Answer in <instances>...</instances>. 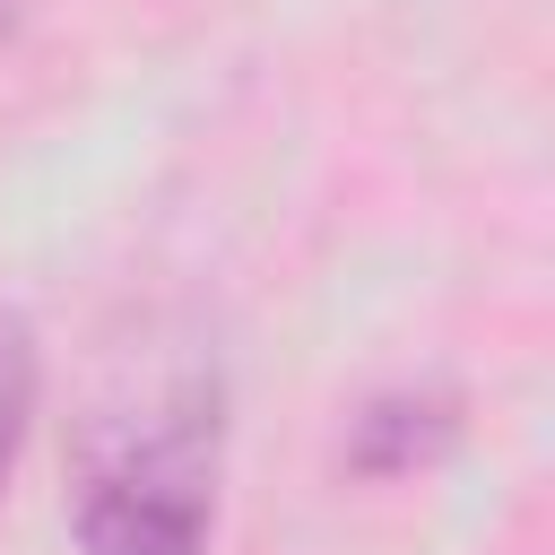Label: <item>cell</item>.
<instances>
[{"mask_svg":"<svg viewBox=\"0 0 555 555\" xmlns=\"http://www.w3.org/2000/svg\"><path fill=\"white\" fill-rule=\"evenodd\" d=\"M451 442H460V399L451 390H382L347 434V468L356 477H416Z\"/></svg>","mask_w":555,"mask_h":555,"instance_id":"2","label":"cell"},{"mask_svg":"<svg viewBox=\"0 0 555 555\" xmlns=\"http://www.w3.org/2000/svg\"><path fill=\"white\" fill-rule=\"evenodd\" d=\"M35 382H43V364H35V330H26L17 312H0V486H9L17 451H26V425H35Z\"/></svg>","mask_w":555,"mask_h":555,"instance_id":"3","label":"cell"},{"mask_svg":"<svg viewBox=\"0 0 555 555\" xmlns=\"http://www.w3.org/2000/svg\"><path fill=\"white\" fill-rule=\"evenodd\" d=\"M217 382L182 373L165 399L121 416L78 477V555H208L217 529Z\"/></svg>","mask_w":555,"mask_h":555,"instance_id":"1","label":"cell"},{"mask_svg":"<svg viewBox=\"0 0 555 555\" xmlns=\"http://www.w3.org/2000/svg\"><path fill=\"white\" fill-rule=\"evenodd\" d=\"M9 26H17V0H0V43H9Z\"/></svg>","mask_w":555,"mask_h":555,"instance_id":"4","label":"cell"}]
</instances>
